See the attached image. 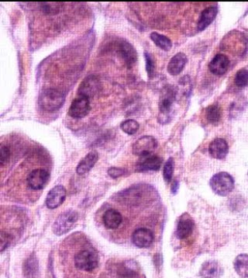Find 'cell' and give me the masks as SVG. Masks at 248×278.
<instances>
[{
    "mask_svg": "<svg viewBox=\"0 0 248 278\" xmlns=\"http://www.w3.org/2000/svg\"><path fill=\"white\" fill-rule=\"evenodd\" d=\"M153 234L150 230L146 228L137 229L132 235L133 243L140 248H147L153 242Z\"/></svg>",
    "mask_w": 248,
    "mask_h": 278,
    "instance_id": "obj_12",
    "label": "cell"
},
{
    "mask_svg": "<svg viewBox=\"0 0 248 278\" xmlns=\"http://www.w3.org/2000/svg\"><path fill=\"white\" fill-rule=\"evenodd\" d=\"M177 189H178V183H177V181H174V182L172 183V186H171V191H172V192H173V193H175L176 191H177Z\"/></svg>",
    "mask_w": 248,
    "mask_h": 278,
    "instance_id": "obj_31",
    "label": "cell"
},
{
    "mask_svg": "<svg viewBox=\"0 0 248 278\" xmlns=\"http://www.w3.org/2000/svg\"><path fill=\"white\" fill-rule=\"evenodd\" d=\"M237 274L243 278H248V254H240L234 263Z\"/></svg>",
    "mask_w": 248,
    "mask_h": 278,
    "instance_id": "obj_21",
    "label": "cell"
},
{
    "mask_svg": "<svg viewBox=\"0 0 248 278\" xmlns=\"http://www.w3.org/2000/svg\"><path fill=\"white\" fill-rule=\"evenodd\" d=\"M221 108L217 105L208 107L206 110V117L210 124H217L221 119Z\"/></svg>",
    "mask_w": 248,
    "mask_h": 278,
    "instance_id": "obj_23",
    "label": "cell"
},
{
    "mask_svg": "<svg viewBox=\"0 0 248 278\" xmlns=\"http://www.w3.org/2000/svg\"><path fill=\"white\" fill-rule=\"evenodd\" d=\"M98 153L96 151H92L90 153H88L84 158L81 159L80 163L77 166V173L79 175H84L87 172H89L91 170V168L95 165V163L98 160Z\"/></svg>",
    "mask_w": 248,
    "mask_h": 278,
    "instance_id": "obj_19",
    "label": "cell"
},
{
    "mask_svg": "<svg viewBox=\"0 0 248 278\" xmlns=\"http://www.w3.org/2000/svg\"><path fill=\"white\" fill-rule=\"evenodd\" d=\"M194 230V221L188 214H183L177 222L176 237L180 239L187 238Z\"/></svg>",
    "mask_w": 248,
    "mask_h": 278,
    "instance_id": "obj_10",
    "label": "cell"
},
{
    "mask_svg": "<svg viewBox=\"0 0 248 278\" xmlns=\"http://www.w3.org/2000/svg\"><path fill=\"white\" fill-rule=\"evenodd\" d=\"M173 102H174V93H172V92L165 93V96L163 97V99L160 103V113H161V115H167L171 112Z\"/></svg>",
    "mask_w": 248,
    "mask_h": 278,
    "instance_id": "obj_24",
    "label": "cell"
},
{
    "mask_svg": "<svg viewBox=\"0 0 248 278\" xmlns=\"http://www.w3.org/2000/svg\"><path fill=\"white\" fill-rule=\"evenodd\" d=\"M65 96L58 90L48 88L43 90L39 96V105L46 111H55L64 104Z\"/></svg>",
    "mask_w": 248,
    "mask_h": 278,
    "instance_id": "obj_1",
    "label": "cell"
},
{
    "mask_svg": "<svg viewBox=\"0 0 248 278\" xmlns=\"http://www.w3.org/2000/svg\"><path fill=\"white\" fill-rule=\"evenodd\" d=\"M229 151L228 143L223 138H216L209 144L208 152L209 155L216 159H223L226 158Z\"/></svg>",
    "mask_w": 248,
    "mask_h": 278,
    "instance_id": "obj_13",
    "label": "cell"
},
{
    "mask_svg": "<svg viewBox=\"0 0 248 278\" xmlns=\"http://www.w3.org/2000/svg\"><path fill=\"white\" fill-rule=\"evenodd\" d=\"M146 57V62H147V72L148 75L149 77V79H151L153 72H154V68H155V64H154V60L151 57V55L149 53H146L145 54Z\"/></svg>",
    "mask_w": 248,
    "mask_h": 278,
    "instance_id": "obj_28",
    "label": "cell"
},
{
    "mask_svg": "<svg viewBox=\"0 0 248 278\" xmlns=\"http://www.w3.org/2000/svg\"><path fill=\"white\" fill-rule=\"evenodd\" d=\"M103 222L106 228L115 230L120 227V225L123 222V215L122 214L115 210V209H109L105 212L103 215Z\"/></svg>",
    "mask_w": 248,
    "mask_h": 278,
    "instance_id": "obj_15",
    "label": "cell"
},
{
    "mask_svg": "<svg viewBox=\"0 0 248 278\" xmlns=\"http://www.w3.org/2000/svg\"><path fill=\"white\" fill-rule=\"evenodd\" d=\"M162 164V159L157 156H148L142 158L137 163V170L141 172L146 171H157Z\"/></svg>",
    "mask_w": 248,
    "mask_h": 278,
    "instance_id": "obj_14",
    "label": "cell"
},
{
    "mask_svg": "<svg viewBox=\"0 0 248 278\" xmlns=\"http://www.w3.org/2000/svg\"><path fill=\"white\" fill-rule=\"evenodd\" d=\"M230 66L229 58L224 54H216L208 65L209 71L215 76L224 75Z\"/></svg>",
    "mask_w": 248,
    "mask_h": 278,
    "instance_id": "obj_11",
    "label": "cell"
},
{
    "mask_svg": "<svg viewBox=\"0 0 248 278\" xmlns=\"http://www.w3.org/2000/svg\"><path fill=\"white\" fill-rule=\"evenodd\" d=\"M174 170V159L170 158L166 161L163 167V177L165 179L166 183H171Z\"/></svg>",
    "mask_w": 248,
    "mask_h": 278,
    "instance_id": "obj_26",
    "label": "cell"
},
{
    "mask_svg": "<svg viewBox=\"0 0 248 278\" xmlns=\"http://www.w3.org/2000/svg\"><path fill=\"white\" fill-rule=\"evenodd\" d=\"M66 190L62 186H56L52 188L46 198V205L49 209H55L59 207L66 198Z\"/></svg>",
    "mask_w": 248,
    "mask_h": 278,
    "instance_id": "obj_9",
    "label": "cell"
},
{
    "mask_svg": "<svg viewBox=\"0 0 248 278\" xmlns=\"http://www.w3.org/2000/svg\"><path fill=\"white\" fill-rule=\"evenodd\" d=\"M158 146L157 140L150 135H145L139 138L132 146V151L141 158L150 156Z\"/></svg>",
    "mask_w": 248,
    "mask_h": 278,
    "instance_id": "obj_4",
    "label": "cell"
},
{
    "mask_svg": "<svg viewBox=\"0 0 248 278\" xmlns=\"http://www.w3.org/2000/svg\"><path fill=\"white\" fill-rule=\"evenodd\" d=\"M139 123L136 120L128 119L124 121L121 125V128L127 134H135L139 129Z\"/></svg>",
    "mask_w": 248,
    "mask_h": 278,
    "instance_id": "obj_25",
    "label": "cell"
},
{
    "mask_svg": "<svg viewBox=\"0 0 248 278\" xmlns=\"http://www.w3.org/2000/svg\"><path fill=\"white\" fill-rule=\"evenodd\" d=\"M90 111V102L88 98L78 97L76 98L69 108V115L74 119H82Z\"/></svg>",
    "mask_w": 248,
    "mask_h": 278,
    "instance_id": "obj_7",
    "label": "cell"
},
{
    "mask_svg": "<svg viewBox=\"0 0 248 278\" xmlns=\"http://www.w3.org/2000/svg\"><path fill=\"white\" fill-rule=\"evenodd\" d=\"M120 52L123 55L126 64L130 67L131 65H133L137 59V55H136V51L133 48V46L127 43V42H123L120 44Z\"/></svg>",
    "mask_w": 248,
    "mask_h": 278,
    "instance_id": "obj_20",
    "label": "cell"
},
{
    "mask_svg": "<svg viewBox=\"0 0 248 278\" xmlns=\"http://www.w3.org/2000/svg\"><path fill=\"white\" fill-rule=\"evenodd\" d=\"M235 83L239 88H245L248 84V71L247 69L240 70L236 77H235Z\"/></svg>",
    "mask_w": 248,
    "mask_h": 278,
    "instance_id": "obj_27",
    "label": "cell"
},
{
    "mask_svg": "<svg viewBox=\"0 0 248 278\" xmlns=\"http://www.w3.org/2000/svg\"><path fill=\"white\" fill-rule=\"evenodd\" d=\"M150 39L157 46H159L161 49L165 51H169L173 46V43L171 39H169L165 35L159 34L157 32H152L150 34Z\"/></svg>",
    "mask_w": 248,
    "mask_h": 278,
    "instance_id": "obj_22",
    "label": "cell"
},
{
    "mask_svg": "<svg viewBox=\"0 0 248 278\" xmlns=\"http://www.w3.org/2000/svg\"><path fill=\"white\" fill-rule=\"evenodd\" d=\"M78 217H79L78 213L73 210L67 211L61 214L57 217V219L55 220L52 226V230L54 234H56L57 236H61L63 234L68 233L76 225Z\"/></svg>",
    "mask_w": 248,
    "mask_h": 278,
    "instance_id": "obj_3",
    "label": "cell"
},
{
    "mask_svg": "<svg viewBox=\"0 0 248 278\" xmlns=\"http://www.w3.org/2000/svg\"><path fill=\"white\" fill-rule=\"evenodd\" d=\"M101 90V82L98 78L94 76H89L81 83L78 89L79 97H85V98H92L96 96Z\"/></svg>",
    "mask_w": 248,
    "mask_h": 278,
    "instance_id": "obj_6",
    "label": "cell"
},
{
    "mask_svg": "<svg viewBox=\"0 0 248 278\" xmlns=\"http://www.w3.org/2000/svg\"><path fill=\"white\" fill-rule=\"evenodd\" d=\"M200 275L202 278H220L222 276V268L215 261H207L203 264Z\"/></svg>",
    "mask_w": 248,
    "mask_h": 278,
    "instance_id": "obj_17",
    "label": "cell"
},
{
    "mask_svg": "<svg viewBox=\"0 0 248 278\" xmlns=\"http://www.w3.org/2000/svg\"><path fill=\"white\" fill-rule=\"evenodd\" d=\"M187 63V57L184 53L179 52L175 54L168 64V72L172 76H177L181 73Z\"/></svg>",
    "mask_w": 248,
    "mask_h": 278,
    "instance_id": "obj_16",
    "label": "cell"
},
{
    "mask_svg": "<svg viewBox=\"0 0 248 278\" xmlns=\"http://www.w3.org/2000/svg\"><path fill=\"white\" fill-rule=\"evenodd\" d=\"M218 13V8L216 6H210L206 8L199 19L198 21V30L203 31L207 28V26L214 21L216 15Z\"/></svg>",
    "mask_w": 248,
    "mask_h": 278,
    "instance_id": "obj_18",
    "label": "cell"
},
{
    "mask_svg": "<svg viewBox=\"0 0 248 278\" xmlns=\"http://www.w3.org/2000/svg\"><path fill=\"white\" fill-rule=\"evenodd\" d=\"M124 173H125V169L119 168V167H111V168L108 170V174H109L112 178H119V177L124 175Z\"/></svg>",
    "mask_w": 248,
    "mask_h": 278,
    "instance_id": "obj_30",
    "label": "cell"
},
{
    "mask_svg": "<svg viewBox=\"0 0 248 278\" xmlns=\"http://www.w3.org/2000/svg\"><path fill=\"white\" fill-rule=\"evenodd\" d=\"M209 185L214 193L220 196H226L234 190L235 181L229 173L219 172L210 179Z\"/></svg>",
    "mask_w": 248,
    "mask_h": 278,
    "instance_id": "obj_2",
    "label": "cell"
},
{
    "mask_svg": "<svg viewBox=\"0 0 248 278\" xmlns=\"http://www.w3.org/2000/svg\"><path fill=\"white\" fill-rule=\"evenodd\" d=\"M50 174L45 169H35L30 172L27 177V184L30 189L34 191H39L45 188L47 183L49 182Z\"/></svg>",
    "mask_w": 248,
    "mask_h": 278,
    "instance_id": "obj_8",
    "label": "cell"
},
{
    "mask_svg": "<svg viewBox=\"0 0 248 278\" xmlns=\"http://www.w3.org/2000/svg\"><path fill=\"white\" fill-rule=\"evenodd\" d=\"M75 265L78 270L91 272L98 266V256L94 251L84 249L75 256Z\"/></svg>",
    "mask_w": 248,
    "mask_h": 278,
    "instance_id": "obj_5",
    "label": "cell"
},
{
    "mask_svg": "<svg viewBox=\"0 0 248 278\" xmlns=\"http://www.w3.org/2000/svg\"><path fill=\"white\" fill-rule=\"evenodd\" d=\"M9 157H10V151H9V148L6 147V146H1L0 148V161H1V164H5L8 159H9Z\"/></svg>",
    "mask_w": 248,
    "mask_h": 278,
    "instance_id": "obj_29",
    "label": "cell"
}]
</instances>
